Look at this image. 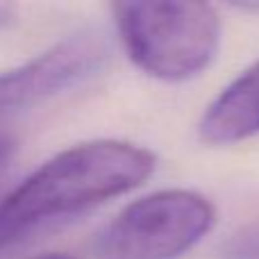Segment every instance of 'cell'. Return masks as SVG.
Returning <instances> with one entry per match:
<instances>
[{
  "label": "cell",
  "instance_id": "1",
  "mask_svg": "<svg viewBox=\"0 0 259 259\" xmlns=\"http://www.w3.org/2000/svg\"><path fill=\"white\" fill-rule=\"evenodd\" d=\"M155 168V152L118 139H96L57 152L3 198L0 248L41 223L125 196L141 187Z\"/></svg>",
  "mask_w": 259,
  "mask_h": 259
},
{
  "label": "cell",
  "instance_id": "2",
  "mask_svg": "<svg viewBox=\"0 0 259 259\" xmlns=\"http://www.w3.org/2000/svg\"><path fill=\"white\" fill-rule=\"evenodd\" d=\"M112 14L130 62L155 80H193L216 59L221 18L207 3H114Z\"/></svg>",
  "mask_w": 259,
  "mask_h": 259
},
{
  "label": "cell",
  "instance_id": "3",
  "mask_svg": "<svg viewBox=\"0 0 259 259\" xmlns=\"http://www.w3.org/2000/svg\"><path fill=\"white\" fill-rule=\"evenodd\" d=\"M216 223L209 198L189 189H161L130 202L107 225V259H178Z\"/></svg>",
  "mask_w": 259,
  "mask_h": 259
},
{
  "label": "cell",
  "instance_id": "4",
  "mask_svg": "<svg viewBox=\"0 0 259 259\" xmlns=\"http://www.w3.org/2000/svg\"><path fill=\"white\" fill-rule=\"evenodd\" d=\"M109 44L100 30L73 32L39 57L0 73V116L50 100L89 80L105 66Z\"/></svg>",
  "mask_w": 259,
  "mask_h": 259
},
{
  "label": "cell",
  "instance_id": "5",
  "mask_svg": "<svg viewBox=\"0 0 259 259\" xmlns=\"http://www.w3.org/2000/svg\"><path fill=\"white\" fill-rule=\"evenodd\" d=\"M198 134L209 146H232L259 134V59L211 100Z\"/></svg>",
  "mask_w": 259,
  "mask_h": 259
},
{
  "label": "cell",
  "instance_id": "6",
  "mask_svg": "<svg viewBox=\"0 0 259 259\" xmlns=\"http://www.w3.org/2000/svg\"><path fill=\"white\" fill-rule=\"evenodd\" d=\"M230 259H259V225L234 234L225 246Z\"/></svg>",
  "mask_w": 259,
  "mask_h": 259
},
{
  "label": "cell",
  "instance_id": "7",
  "mask_svg": "<svg viewBox=\"0 0 259 259\" xmlns=\"http://www.w3.org/2000/svg\"><path fill=\"white\" fill-rule=\"evenodd\" d=\"M12 148H14V143L9 141L5 134H0V170H3L5 164H7L9 155H12Z\"/></svg>",
  "mask_w": 259,
  "mask_h": 259
},
{
  "label": "cell",
  "instance_id": "8",
  "mask_svg": "<svg viewBox=\"0 0 259 259\" xmlns=\"http://www.w3.org/2000/svg\"><path fill=\"white\" fill-rule=\"evenodd\" d=\"M30 259H75V257L66 255V252H41V255L30 257Z\"/></svg>",
  "mask_w": 259,
  "mask_h": 259
}]
</instances>
